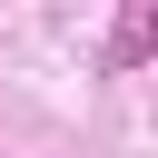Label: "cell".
Wrapping results in <instances>:
<instances>
[{
  "label": "cell",
  "mask_w": 158,
  "mask_h": 158,
  "mask_svg": "<svg viewBox=\"0 0 158 158\" xmlns=\"http://www.w3.org/2000/svg\"><path fill=\"white\" fill-rule=\"evenodd\" d=\"M99 59H109V69H138V59H158V0H128Z\"/></svg>",
  "instance_id": "1"
}]
</instances>
